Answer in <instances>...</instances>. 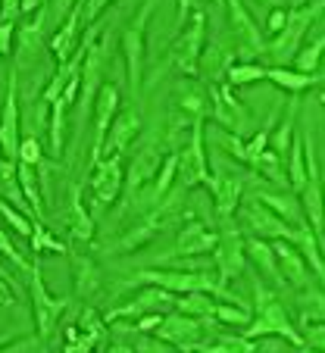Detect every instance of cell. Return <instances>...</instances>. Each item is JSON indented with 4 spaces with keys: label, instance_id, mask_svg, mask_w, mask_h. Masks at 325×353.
Here are the masks:
<instances>
[{
    "label": "cell",
    "instance_id": "cell-1",
    "mask_svg": "<svg viewBox=\"0 0 325 353\" xmlns=\"http://www.w3.org/2000/svg\"><path fill=\"white\" fill-rule=\"evenodd\" d=\"M253 294H257V316H253V322L244 328L247 338H250V341H259V338H285V341H291V347H297V350H306L304 334L294 328L291 316H288V310L279 303V297H275L273 291H266L263 281H257Z\"/></svg>",
    "mask_w": 325,
    "mask_h": 353
},
{
    "label": "cell",
    "instance_id": "cell-2",
    "mask_svg": "<svg viewBox=\"0 0 325 353\" xmlns=\"http://www.w3.org/2000/svg\"><path fill=\"white\" fill-rule=\"evenodd\" d=\"M322 7L325 3H310V7L291 10L288 26L275 34L273 44H266V50H263L266 60L273 63V66H288V63H294V57L300 54V44H304L306 32H310V22L322 13Z\"/></svg>",
    "mask_w": 325,
    "mask_h": 353
},
{
    "label": "cell",
    "instance_id": "cell-3",
    "mask_svg": "<svg viewBox=\"0 0 325 353\" xmlns=\"http://www.w3.org/2000/svg\"><path fill=\"white\" fill-rule=\"evenodd\" d=\"M141 279L147 285H159L166 291L175 294H191V291H206V294H216V297H226V300H238L235 294H228L222 288V279L216 275H206V269H144Z\"/></svg>",
    "mask_w": 325,
    "mask_h": 353
},
{
    "label": "cell",
    "instance_id": "cell-4",
    "mask_svg": "<svg viewBox=\"0 0 325 353\" xmlns=\"http://www.w3.org/2000/svg\"><path fill=\"white\" fill-rule=\"evenodd\" d=\"M241 219L247 222V228H250L257 238H266V241H279V238H288L294 241L297 238V228L291 225V222H285L275 210H269L263 203V200H247L244 207H241Z\"/></svg>",
    "mask_w": 325,
    "mask_h": 353
},
{
    "label": "cell",
    "instance_id": "cell-5",
    "mask_svg": "<svg viewBox=\"0 0 325 353\" xmlns=\"http://www.w3.org/2000/svg\"><path fill=\"white\" fill-rule=\"evenodd\" d=\"M179 175L185 188H200L210 181V166H206V150H204V119L194 122L185 150L179 154Z\"/></svg>",
    "mask_w": 325,
    "mask_h": 353
},
{
    "label": "cell",
    "instance_id": "cell-6",
    "mask_svg": "<svg viewBox=\"0 0 325 353\" xmlns=\"http://www.w3.org/2000/svg\"><path fill=\"white\" fill-rule=\"evenodd\" d=\"M204 325L206 322L204 319H197V316H188V313H173V316H166V319L159 322V328H157V338H163L166 344H173V347H179V350H204Z\"/></svg>",
    "mask_w": 325,
    "mask_h": 353
},
{
    "label": "cell",
    "instance_id": "cell-7",
    "mask_svg": "<svg viewBox=\"0 0 325 353\" xmlns=\"http://www.w3.org/2000/svg\"><path fill=\"white\" fill-rule=\"evenodd\" d=\"M116 110H119V88L116 85H104L97 91V100H94V144H91V166H97L104 160V144L106 134H110V125L116 119Z\"/></svg>",
    "mask_w": 325,
    "mask_h": 353
},
{
    "label": "cell",
    "instance_id": "cell-8",
    "mask_svg": "<svg viewBox=\"0 0 325 353\" xmlns=\"http://www.w3.org/2000/svg\"><path fill=\"white\" fill-rule=\"evenodd\" d=\"M247 241L241 238L238 228H226L219 234V244H216V256H213V266L219 272L222 281H232V279H241L244 272V250Z\"/></svg>",
    "mask_w": 325,
    "mask_h": 353
},
{
    "label": "cell",
    "instance_id": "cell-9",
    "mask_svg": "<svg viewBox=\"0 0 325 353\" xmlns=\"http://www.w3.org/2000/svg\"><path fill=\"white\" fill-rule=\"evenodd\" d=\"M122 163L119 157H104V160L94 166V179H91V194H94V207L106 210L119 197V188H122Z\"/></svg>",
    "mask_w": 325,
    "mask_h": 353
},
{
    "label": "cell",
    "instance_id": "cell-10",
    "mask_svg": "<svg viewBox=\"0 0 325 353\" xmlns=\"http://www.w3.org/2000/svg\"><path fill=\"white\" fill-rule=\"evenodd\" d=\"M0 144H3V157L19 163L22 157V141H19V103H16V72L7 79V94H3V125H0Z\"/></svg>",
    "mask_w": 325,
    "mask_h": 353
},
{
    "label": "cell",
    "instance_id": "cell-11",
    "mask_svg": "<svg viewBox=\"0 0 325 353\" xmlns=\"http://www.w3.org/2000/svg\"><path fill=\"white\" fill-rule=\"evenodd\" d=\"M32 303H35V322H38V334L41 338H50L53 325H57V316L69 307V300H53L47 294L44 281H41V266L32 269Z\"/></svg>",
    "mask_w": 325,
    "mask_h": 353
},
{
    "label": "cell",
    "instance_id": "cell-12",
    "mask_svg": "<svg viewBox=\"0 0 325 353\" xmlns=\"http://www.w3.org/2000/svg\"><path fill=\"white\" fill-rule=\"evenodd\" d=\"M150 16V3L144 7L141 19H135L132 26L122 34V50H126V63H128V85H132V94L138 97L141 91V66H144V22Z\"/></svg>",
    "mask_w": 325,
    "mask_h": 353
},
{
    "label": "cell",
    "instance_id": "cell-13",
    "mask_svg": "<svg viewBox=\"0 0 325 353\" xmlns=\"http://www.w3.org/2000/svg\"><path fill=\"white\" fill-rule=\"evenodd\" d=\"M273 247H275V256H279L282 279H285L288 285H291V288H306V285H313V279L306 275V272H310V263H306L304 250H300L294 241L279 238V241H273Z\"/></svg>",
    "mask_w": 325,
    "mask_h": 353
},
{
    "label": "cell",
    "instance_id": "cell-14",
    "mask_svg": "<svg viewBox=\"0 0 325 353\" xmlns=\"http://www.w3.org/2000/svg\"><path fill=\"white\" fill-rule=\"evenodd\" d=\"M210 103H213V116H216V122H219L222 128H228V132H244L247 128V110L241 107V100L232 97V91H228L226 85H213L210 88Z\"/></svg>",
    "mask_w": 325,
    "mask_h": 353
},
{
    "label": "cell",
    "instance_id": "cell-15",
    "mask_svg": "<svg viewBox=\"0 0 325 353\" xmlns=\"http://www.w3.org/2000/svg\"><path fill=\"white\" fill-rule=\"evenodd\" d=\"M204 32H206V16L197 10V13L191 16V28H185V34H181V41L175 44V54H173L175 66H179L181 72H191L194 75V69H197L200 44H204Z\"/></svg>",
    "mask_w": 325,
    "mask_h": 353
},
{
    "label": "cell",
    "instance_id": "cell-16",
    "mask_svg": "<svg viewBox=\"0 0 325 353\" xmlns=\"http://www.w3.org/2000/svg\"><path fill=\"white\" fill-rule=\"evenodd\" d=\"M141 132V116L138 110H122V113H116L113 125H110V134H106V144H104V157H119L122 150H126L128 144H132L135 138H138Z\"/></svg>",
    "mask_w": 325,
    "mask_h": 353
},
{
    "label": "cell",
    "instance_id": "cell-17",
    "mask_svg": "<svg viewBox=\"0 0 325 353\" xmlns=\"http://www.w3.org/2000/svg\"><path fill=\"white\" fill-rule=\"evenodd\" d=\"M206 185H210L213 197H216V213H219L222 219H228L235 210H241V191H244V185H241L238 175L219 172L216 179L206 181Z\"/></svg>",
    "mask_w": 325,
    "mask_h": 353
},
{
    "label": "cell",
    "instance_id": "cell-18",
    "mask_svg": "<svg viewBox=\"0 0 325 353\" xmlns=\"http://www.w3.org/2000/svg\"><path fill=\"white\" fill-rule=\"evenodd\" d=\"M216 244H219V234H213L204 222H188L175 241V256H200Z\"/></svg>",
    "mask_w": 325,
    "mask_h": 353
},
{
    "label": "cell",
    "instance_id": "cell-19",
    "mask_svg": "<svg viewBox=\"0 0 325 353\" xmlns=\"http://www.w3.org/2000/svg\"><path fill=\"white\" fill-rule=\"evenodd\" d=\"M163 157H159V150L153 144H147L144 150H141L138 157H135V163H132V169H128V188L132 191H138V188H144V185H150L153 179L159 175V169H163Z\"/></svg>",
    "mask_w": 325,
    "mask_h": 353
},
{
    "label": "cell",
    "instance_id": "cell-20",
    "mask_svg": "<svg viewBox=\"0 0 325 353\" xmlns=\"http://www.w3.org/2000/svg\"><path fill=\"white\" fill-rule=\"evenodd\" d=\"M257 200H263L269 210H275V213L282 216L285 222H291L294 228H304V225H310L306 222V213H304V203L300 200H294V197H288V194H279V191H257L253 194Z\"/></svg>",
    "mask_w": 325,
    "mask_h": 353
},
{
    "label": "cell",
    "instance_id": "cell-21",
    "mask_svg": "<svg viewBox=\"0 0 325 353\" xmlns=\"http://www.w3.org/2000/svg\"><path fill=\"white\" fill-rule=\"evenodd\" d=\"M247 254H250V260L259 266V272L266 275V279L273 281V285H288L285 279H282V269H279V256H275V247L269 244L266 238H250L247 241Z\"/></svg>",
    "mask_w": 325,
    "mask_h": 353
},
{
    "label": "cell",
    "instance_id": "cell-22",
    "mask_svg": "<svg viewBox=\"0 0 325 353\" xmlns=\"http://www.w3.org/2000/svg\"><path fill=\"white\" fill-rule=\"evenodd\" d=\"M226 7H228V13H232L235 28L241 32V41H244L247 47H250V54H263V50H266L263 34H259V28L253 26L250 13H247V10L241 7V0H226Z\"/></svg>",
    "mask_w": 325,
    "mask_h": 353
},
{
    "label": "cell",
    "instance_id": "cell-23",
    "mask_svg": "<svg viewBox=\"0 0 325 353\" xmlns=\"http://www.w3.org/2000/svg\"><path fill=\"white\" fill-rule=\"evenodd\" d=\"M88 60L85 66H81V107L88 110V103H91L94 91H97V75H100V66H104V47L100 44H91V38H88Z\"/></svg>",
    "mask_w": 325,
    "mask_h": 353
},
{
    "label": "cell",
    "instance_id": "cell-24",
    "mask_svg": "<svg viewBox=\"0 0 325 353\" xmlns=\"http://www.w3.org/2000/svg\"><path fill=\"white\" fill-rule=\"evenodd\" d=\"M266 79L275 81L279 88H285V91H291V94H300L316 85V75L297 72V69H285V66H266Z\"/></svg>",
    "mask_w": 325,
    "mask_h": 353
},
{
    "label": "cell",
    "instance_id": "cell-25",
    "mask_svg": "<svg viewBox=\"0 0 325 353\" xmlns=\"http://www.w3.org/2000/svg\"><path fill=\"white\" fill-rule=\"evenodd\" d=\"M300 322H325V288L316 281L300 288Z\"/></svg>",
    "mask_w": 325,
    "mask_h": 353
},
{
    "label": "cell",
    "instance_id": "cell-26",
    "mask_svg": "<svg viewBox=\"0 0 325 353\" xmlns=\"http://www.w3.org/2000/svg\"><path fill=\"white\" fill-rule=\"evenodd\" d=\"M72 107L66 97H57L50 103V154L60 157L63 154V138H66V110Z\"/></svg>",
    "mask_w": 325,
    "mask_h": 353
},
{
    "label": "cell",
    "instance_id": "cell-27",
    "mask_svg": "<svg viewBox=\"0 0 325 353\" xmlns=\"http://www.w3.org/2000/svg\"><path fill=\"white\" fill-rule=\"evenodd\" d=\"M69 228H72V234L79 241H91V234H94V219L88 216L85 203H81L79 188H72V200H69Z\"/></svg>",
    "mask_w": 325,
    "mask_h": 353
},
{
    "label": "cell",
    "instance_id": "cell-28",
    "mask_svg": "<svg viewBox=\"0 0 325 353\" xmlns=\"http://www.w3.org/2000/svg\"><path fill=\"white\" fill-rule=\"evenodd\" d=\"M288 188L291 191H304L306 188V150H304V138L291 141V154H288Z\"/></svg>",
    "mask_w": 325,
    "mask_h": 353
},
{
    "label": "cell",
    "instance_id": "cell-29",
    "mask_svg": "<svg viewBox=\"0 0 325 353\" xmlns=\"http://www.w3.org/2000/svg\"><path fill=\"white\" fill-rule=\"evenodd\" d=\"M175 310L188 316H197V319H210L216 316V303L206 297V291H191V294H175Z\"/></svg>",
    "mask_w": 325,
    "mask_h": 353
},
{
    "label": "cell",
    "instance_id": "cell-30",
    "mask_svg": "<svg viewBox=\"0 0 325 353\" xmlns=\"http://www.w3.org/2000/svg\"><path fill=\"white\" fill-rule=\"evenodd\" d=\"M294 125H297V103H291L285 122L279 125V132L273 134V150L279 154V160L288 166V154H291V141H294Z\"/></svg>",
    "mask_w": 325,
    "mask_h": 353
},
{
    "label": "cell",
    "instance_id": "cell-31",
    "mask_svg": "<svg viewBox=\"0 0 325 353\" xmlns=\"http://www.w3.org/2000/svg\"><path fill=\"white\" fill-rule=\"evenodd\" d=\"M75 291L81 294V297H91L94 291H97V269L91 266V260H85V256H75Z\"/></svg>",
    "mask_w": 325,
    "mask_h": 353
},
{
    "label": "cell",
    "instance_id": "cell-32",
    "mask_svg": "<svg viewBox=\"0 0 325 353\" xmlns=\"http://www.w3.org/2000/svg\"><path fill=\"white\" fill-rule=\"evenodd\" d=\"M19 185L28 197V207H32L35 219H41V194H38V185H35V166L32 163H22L19 160Z\"/></svg>",
    "mask_w": 325,
    "mask_h": 353
},
{
    "label": "cell",
    "instance_id": "cell-33",
    "mask_svg": "<svg viewBox=\"0 0 325 353\" xmlns=\"http://www.w3.org/2000/svg\"><path fill=\"white\" fill-rule=\"evenodd\" d=\"M259 79H266V66H259V63H235L228 69V81L232 85H253Z\"/></svg>",
    "mask_w": 325,
    "mask_h": 353
},
{
    "label": "cell",
    "instance_id": "cell-34",
    "mask_svg": "<svg viewBox=\"0 0 325 353\" xmlns=\"http://www.w3.org/2000/svg\"><path fill=\"white\" fill-rule=\"evenodd\" d=\"M179 103H181V110H185L188 116H194V119H200L204 116V110H206V97H204V91L200 88H181L179 91Z\"/></svg>",
    "mask_w": 325,
    "mask_h": 353
},
{
    "label": "cell",
    "instance_id": "cell-35",
    "mask_svg": "<svg viewBox=\"0 0 325 353\" xmlns=\"http://www.w3.org/2000/svg\"><path fill=\"white\" fill-rule=\"evenodd\" d=\"M216 144L222 147V150H228L232 157H238L241 163H247V141L241 138L238 132H216Z\"/></svg>",
    "mask_w": 325,
    "mask_h": 353
},
{
    "label": "cell",
    "instance_id": "cell-36",
    "mask_svg": "<svg viewBox=\"0 0 325 353\" xmlns=\"http://www.w3.org/2000/svg\"><path fill=\"white\" fill-rule=\"evenodd\" d=\"M216 319L247 328L253 322V313H250V310H244V307H216Z\"/></svg>",
    "mask_w": 325,
    "mask_h": 353
},
{
    "label": "cell",
    "instance_id": "cell-37",
    "mask_svg": "<svg viewBox=\"0 0 325 353\" xmlns=\"http://www.w3.org/2000/svg\"><path fill=\"white\" fill-rule=\"evenodd\" d=\"M0 210H3V219H7L10 225L16 228V232H19V234H26V238H32V234H35L32 222H28L22 213H16V210H13V203H10V200H3V207H0Z\"/></svg>",
    "mask_w": 325,
    "mask_h": 353
},
{
    "label": "cell",
    "instance_id": "cell-38",
    "mask_svg": "<svg viewBox=\"0 0 325 353\" xmlns=\"http://www.w3.org/2000/svg\"><path fill=\"white\" fill-rule=\"evenodd\" d=\"M32 247H35V254H41V250H53V254H66V247L60 244V241H53L50 234L44 232V228H35V234H32Z\"/></svg>",
    "mask_w": 325,
    "mask_h": 353
},
{
    "label": "cell",
    "instance_id": "cell-39",
    "mask_svg": "<svg viewBox=\"0 0 325 353\" xmlns=\"http://www.w3.org/2000/svg\"><path fill=\"white\" fill-rule=\"evenodd\" d=\"M304 341L306 347L325 350V322H304Z\"/></svg>",
    "mask_w": 325,
    "mask_h": 353
},
{
    "label": "cell",
    "instance_id": "cell-40",
    "mask_svg": "<svg viewBox=\"0 0 325 353\" xmlns=\"http://www.w3.org/2000/svg\"><path fill=\"white\" fill-rule=\"evenodd\" d=\"M288 19H291V13H288V10H282V7H275L273 13H269V19H266V32H269V34H279L282 28L288 26Z\"/></svg>",
    "mask_w": 325,
    "mask_h": 353
},
{
    "label": "cell",
    "instance_id": "cell-41",
    "mask_svg": "<svg viewBox=\"0 0 325 353\" xmlns=\"http://www.w3.org/2000/svg\"><path fill=\"white\" fill-rule=\"evenodd\" d=\"M22 163H32V166H41V147H38V141L35 138H26L22 141V157H19Z\"/></svg>",
    "mask_w": 325,
    "mask_h": 353
},
{
    "label": "cell",
    "instance_id": "cell-42",
    "mask_svg": "<svg viewBox=\"0 0 325 353\" xmlns=\"http://www.w3.org/2000/svg\"><path fill=\"white\" fill-rule=\"evenodd\" d=\"M13 28H16L13 19L0 22V50H3V54H10V50H13Z\"/></svg>",
    "mask_w": 325,
    "mask_h": 353
},
{
    "label": "cell",
    "instance_id": "cell-43",
    "mask_svg": "<svg viewBox=\"0 0 325 353\" xmlns=\"http://www.w3.org/2000/svg\"><path fill=\"white\" fill-rule=\"evenodd\" d=\"M0 244H3V254H7V260H13L19 269H26V272H32L35 266H28V263L22 260L19 254H16V250H13V244H10V234H7V232H3V238H0Z\"/></svg>",
    "mask_w": 325,
    "mask_h": 353
},
{
    "label": "cell",
    "instance_id": "cell-44",
    "mask_svg": "<svg viewBox=\"0 0 325 353\" xmlns=\"http://www.w3.org/2000/svg\"><path fill=\"white\" fill-rule=\"evenodd\" d=\"M106 3H110V0H85V16H81V19L91 26V22L106 10Z\"/></svg>",
    "mask_w": 325,
    "mask_h": 353
},
{
    "label": "cell",
    "instance_id": "cell-45",
    "mask_svg": "<svg viewBox=\"0 0 325 353\" xmlns=\"http://www.w3.org/2000/svg\"><path fill=\"white\" fill-rule=\"evenodd\" d=\"M3 197H7V200H16V207H22V200H28L26 191H22L19 185H13V179H3Z\"/></svg>",
    "mask_w": 325,
    "mask_h": 353
},
{
    "label": "cell",
    "instance_id": "cell-46",
    "mask_svg": "<svg viewBox=\"0 0 325 353\" xmlns=\"http://www.w3.org/2000/svg\"><path fill=\"white\" fill-rule=\"evenodd\" d=\"M81 332H85V334H94V338H97V334H100V319H97V313H91V310H85V313H81Z\"/></svg>",
    "mask_w": 325,
    "mask_h": 353
},
{
    "label": "cell",
    "instance_id": "cell-47",
    "mask_svg": "<svg viewBox=\"0 0 325 353\" xmlns=\"http://www.w3.org/2000/svg\"><path fill=\"white\" fill-rule=\"evenodd\" d=\"M75 3H79V0H53V3H50L53 19H63V16H66V10H75Z\"/></svg>",
    "mask_w": 325,
    "mask_h": 353
},
{
    "label": "cell",
    "instance_id": "cell-48",
    "mask_svg": "<svg viewBox=\"0 0 325 353\" xmlns=\"http://www.w3.org/2000/svg\"><path fill=\"white\" fill-rule=\"evenodd\" d=\"M159 322H163L159 316H147V319H141V322H138V332H157Z\"/></svg>",
    "mask_w": 325,
    "mask_h": 353
},
{
    "label": "cell",
    "instance_id": "cell-49",
    "mask_svg": "<svg viewBox=\"0 0 325 353\" xmlns=\"http://www.w3.org/2000/svg\"><path fill=\"white\" fill-rule=\"evenodd\" d=\"M194 3H197V0H179V26H185L188 22V13H191Z\"/></svg>",
    "mask_w": 325,
    "mask_h": 353
},
{
    "label": "cell",
    "instance_id": "cell-50",
    "mask_svg": "<svg viewBox=\"0 0 325 353\" xmlns=\"http://www.w3.org/2000/svg\"><path fill=\"white\" fill-rule=\"evenodd\" d=\"M291 3V10H300V7H310V0H288Z\"/></svg>",
    "mask_w": 325,
    "mask_h": 353
},
{
    "label": "cell",
    "instance_id": "cell-51",
    "mask_svg": "<svg viewBox=\"0 0 325 353\" xmlns=\"http://www.w3.org/2000/svg\"><path fill=\"white\" fill-rule=\"evenodd\" d=\"M319 247H322V256H325V228L319 232Z\"/></svg>",
    "mask_w": 325,
    "mask_h": 353
},
{
    "label": "cell",
    "instance_id": "cell-52",
    "mask_svg": "<svg viewBox=\"0 0 325 353\" xmlns=\"http://www.w3.org/2000/svg\"><path fill=\"white\" fill-rule=\"evenodd\" d=\"M263 3H269V7L275 10V7H282V3H285V0H263Z\"/></svg>",
    "mask_w": 325,
    "mask_h": 353
},
{
    "label": "cell",
    "instance_id": "cell-53",
    "mask_svg": "<svg viewBox=\"0 0 325 353\" xmlns=\"http://www.w3.org/2000/svg\"><path fill=\"white\" fill-rule=\"evenodd\" d=\"M322 103H325V91H322Z\"/></svg>",
    "mask_w": 325,
    "mask_h": 353
},
{
    "label": "cell",
    "instance_id": "cell-54",
    "mask_svg": "<svg viewBox=\"0 0 325 353\" xmlns=\"http://www.w3.org/2000/svg\"><path fill=\"white\" fill-rule=\"evenodd\" d=\"M322 188H325V175H322Z\"/></svg>",
    "mask_w": 325,
    "mask_h": 353
},
{
    "label": "cell",
    "instance_id": "cell-55",
    "mask_svg": "<svg viewBox=\"0 0 325 353\" xmlns=\"http://www.w3.org/2000/svg\"><path fill=\"white\" fill-rule=\"evenodd\" d=\"M216 3H219V0H216Z\"/></svg>",
    "mask_w": 325,
    "mask_h": 353
}]
</instances>
